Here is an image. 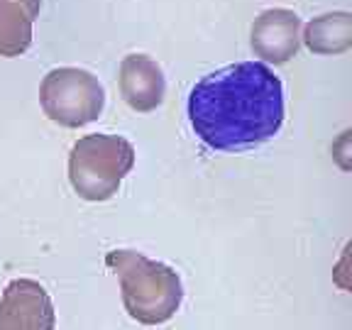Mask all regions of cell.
<instances>
[{
    "mask_svg": "<svg viewBox=\"0 0 352 330\" xmlns=\"http://www.w3.org/2000/svg\"><path fill=\"white\" fill-rule=\"evenodd\" d=\"M118 86H120V96L125 98V103L138 113L157 110L166 94L164 72L147 54H130L122 59Z\"/></svg>",
    "mask_w": 352,
    "mask_h": 330,
    "instance_id": "52a82bcc",
    "label": "cell"
},
{
    "mask_svg": "<svg viewBox=\"0 0 352 330\" xmlns=\"http://www.w3.org/2000/svg\"><path fill=\"white\" fill-rule=\"evenodd\" d=\"M50 294L34 279H12L0 298V330H54Z\"/></svg>",
    "mask_w": 352,
    "mask_h": 330,
    "instance_id": "5b68a950",
    "label": "cell"
},
{
    "mask_svg": "<svg viewBox=\"0 0 352 330\" xmlns=\"http://www.w3.org/2000/svg\"><path fill=\"white\" fill-rule=\"evenodd\" d=\"M34 17L17 0H0V56H20L32 44Z\"/></svg>",
    "mask_w": 352,
    "mask_h": 330,
    "instance_id": "9c48e42d",
    "label": "cell"
},
{
    "mask_svg": "<svg viewBox=\"0 0 352 330\" xmlns=\"http://www.w3.org/2000/svg\"><path fill=\"white\" fill-rule=\"evenodd\" d=\"M135 166V147L120 135H86L69 154V182L83 201H108Z\"/></svg>",
    "mask_w": 352,
    "mask_h": 330,
    "instance_id": "3957f363",
    "label": "cell"
},
{
    "mask_svg": "<svg viewBox=\"0 0 352 330\" xmlns=\"http://www.w3.org/2000/svg\"><path fill=\"white\" fill-rule=\"evenodd\" d=\"M196 138L218 152L270 142L284 125V86L262 61H240L204 76L188 94Z\"/></svg>",
    "mask_w": 352,
    "mask_h": 330,
    "instance_id": "6da1fadb",
    "label": "cell"
},
{
    "mask_svg": "<svg viewBox=\"0 0 352 330\" xmlns=\"http://www.w3.org/2000/svg\"><path fill=\"white\" fill-rule=\"evenodd\" d=\"M39 103L50 120L64 127H83L100 118L105 108V91L86 69L59 66L42 78Z\"/></svg>",
    "mask_w": 352,
    "mask_h": 330,
    "instance_id": "277c9868",
    "label": "cell"
},
{
    "mask_svg": "<svg viewBox=\"0 0 352 330\" xmlns=\"http://www.w3.org/2000/svg\"><path fill=\"white\" fill-rule=\"evenodd\" d=\"M105 264L120 281L122 306L142 325H162L171 320L184 301L182 279L169 264L154 262L135 250H113Z\"/></svg>",
    "mask_w": 352,
    "mask_h": 330,
    "instance_id": "7a4b0ae2",
    "label": "cell"
},
{
    "mask_svg": "<svg viewBox=\"0 0 352 330\" xmlns=\"http://www.w3.org/2000/svg\"><path fill=\"white\" fill-rule=\"evenodd\" d=\"M303 22L294 10L270 8L252 22V50L267 64H286L301 47Z\"/></svg>",
    "mask_w": 352,
    "mask_h": 330,
    "instance_id": "8992f818",
    "label": "cell"
},
{
    "mask_svg": "<svg viewBox=\"0 0 352 330\" xmlns=\"http://www.w3.org/2000/svg\"><path fill=\"white\" fill-rule=\"evenodd\" d=\"M17 3H22V6L28 8L30 15L37 17L39 15V8H42V0H17Z\"/></svg>",
    "mask_w": 352,
    "mask_h": 330,
    "instance_id": "30bf717a",
    "label": "cell"
},
{
    "mask_svg": "<svg viewBox=\"0 0 352 330\" xmlns=\"http://www.w3.org/2000/svg\"><path fill=\"white\" fill-rule=\"evenodd\" d=\"M301 39L314 54H342L352 47V15L338 10L314 17L303 25Z\"/></svg>",
    "mask_w": 352,
    "mask_h": 330,
    "instance_id": "ba28073f",
    "label": "cell"
}]
</instances>
